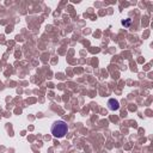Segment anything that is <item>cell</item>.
<instances>
[{
	"label": "cell",
	"instance_id": "1",
	"mask_svg": "<svg viewBox=\"0 0 153 153\" xmlns=\"http://www.w3.org/2000/svg\"><path fill=\"white\" fill-rule=\"evenodd\" d=\"M68 131V126L65 121H56L51 126V134L54 137H63Z\"/></svg>",
	"mask_w": 153,
	"mask_h": 153
},
{
	"label": "cell",
	"instance_id": "2",
	"mask_svg": "<svg viewBox=\"0 0 153 153\" xmlns=\"http://www.w3.org/2000/svg\"><path fill=\"white\" fill-rule=\"evenodd\" d=\"M108 105H109V109H110V110H117V109L120 108V103H118L116 99H114V98L109 99Z\"/></svg>",
	"mask_w": 153,
	"mask_h": 153
}]
</instances>
